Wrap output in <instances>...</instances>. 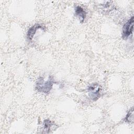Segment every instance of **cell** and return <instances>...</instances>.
<instances>
[{
	"mask_svg": "<svg viewBox=\"0 0 134 134\" xmlns=\"http://www.w3.org/2000/svg\"><path fill=\"white\" fill-rule=\"evenodd\" d=\"M54 123L52 122L51 120L49 119H46L44 121L43 126L44 129L46 132H49L50 130H51V128L54 126Z\"/></svg>",
	"mask_w": 134,
	"mask_h": 134,
	"instance_id": "cell-6",
	"label": "cell"
},
{
	"mask_svg": "<svg viewBox=\"0 0 134 134\" xmlns=\"http://www.w3.org/2000/svg\"><path fill=\"white\" fill-rule=\"evenodd\" d=\"M44 29V27L40 24H35L31 27L27 31V38L28 40H31L38 29Z\"/></svg>",
	"mask_w": 134,
	"mask_h": 134,
	"instance_id": "cell-4",
	"label": "cell"
},
{
	"mask_svg": "<svg viewBox=\"0 0 134 134\" xmlns=\"http://www.w3.org/2000/svg\"><path fill=\"white\" fill-rule=\"evenodd\" d=\"M88 96L93 101L97 100L101 96L102 88L97 83L92 84L87 88Z\"/></svg>",
	"mask_w": 134,
	"mask_h": 134,
	"instance_id": "cell-2",
	"label": "cell"
},
{
	"mask_svg": "<svg viewBox=\"0 0 134 134\" xmlns=\"http://www.w3.org/2000/svg\"><path fill=\"white\" fill-rule=\"evenodd\" d=\"M54 83L53 79L50 76L49 79L45 81L43 77H40L38 78L36 84V89L37 91L43 93H49L52 88Z\"/></svg>",
	"mask_w": 134,
	"mask_h": 134,
	"instance_id": "cell-1",
	"label": "cell"
},
{
	"mask_svg": "<svg viewBox=\"0 0 134 134\" xmlns=\"http://www.w3.org/2000/svg\"><path fill=\"white\" fill-rule=\"evenodd\" d=\"M133 108H132L127 114L125 120L126 122H133Z\"/></svg>",
	"mask_w": 134,
	"mask_h": 134,
	"instance_id": "cell-7",
	"label": "cell"
},
{
	"mask_svg": "<svg viewBox=\"0 0 134 134\" xmlns=\"http://www.w3.org/2000/svg\"><path fill=\"white\" fill-rule=\"evenodd\" d=\"M74 10L75 15L79 18V20L81 23L84 22L86 17V12L84 8L80 6H76L74 8Z\"/></svg>",
	"mask_w": 134,
	"mask_h": 134,
	"instance_id": "cell-5",
	"label": "cell"
},
{
	"mask_svg": "<svg viewBox=\"0 0 134 134\" xmlns=\"http://www.w3.org/2000/svg\"><path fill=\"white\" fill-rule=\"evenodd\" d=\"M134 19L132 16L124 25L122 27V37L124 39H127L132 34L133 28Z\"/></svg>",
	"mask_w": 134,
	"mask_h": 134,
	"instance_id": "cell-3",
	"label": "cell"
}]
</instances>
